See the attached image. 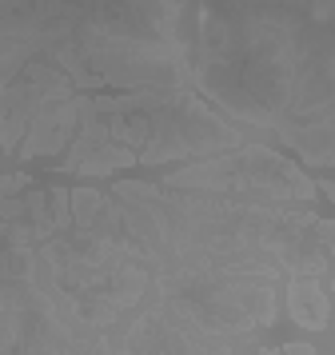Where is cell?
<instances>
[{
	"label": "cell",
	"instance_id": "1",
	"mask_svg": "<svg viewBox=\"0 0 335 355\" xmlns=\"http://www.w3.org/2000/svg\"><path fill=\"white\" fill-rule=\"evenodd\" d=\"M160 188L232 196V200H252V204H311L316 200L311 176L268 144H243L220 156L188 160L164 172Z\"/></svg>",
	"mask_w": 335,
	"mask_h": 355
},
{
	"label": "cell",
	"instance_id": "2",
	"mask_svg": "<svg viewBox=\"0 0 335 355\" xmlns=\"http://www.w3.org/2000/svg\"><path fill=\"white\" fill-rule=\"evenodd\" d=\"M80 128V92L68 100H56V104H44L40 112L28 120V132L24 140L16 144L20 160H36V156H52L60 148L72 144V136Z\"/></svg>",
	"mask_w": 335,
	"mask_h": 355
},
{
	"label": "cell",
	"instance_id": "3",
	"mask_svg": "<svg viewBox=\"0 0 335 355\" xmlns=\"http://www.w3.org/2000/svg\"><path fill=\"white\" fill-rule=\"evenodd\" d=\"M287 315L307 331H323L332 315V284L311 275H287Z\"/></svg>",
	"mask_w": 335,
	"mask_h": 355
},
{
	"label": "cell",
	"instance_id": "4",
	"mask_svg": "<svg viewBox=\"0 0 335 355\" xmlns=\"http://www.w3.org/2000/svg\"><path fill=\"white\" fill-rule=\"evenodd\" d=\"M124 168H136V152L132 148H124V144H100L88 156V160H80L76 164V176H84V180H104V176H112V172H124Z\"/></svg>",
	"mask_w": 335,
	"mask_h": 355
},
{
	"label": "cell",
	"instance_id": "5",
	"mask_svg": "<svg viewBox=\"0 0 335 355\" xmlns=\"http://www.w3.org/2000/svg\"><path fill=\"white\" fill-rule=\"evenodd\" d=\"M48 216H52V232H68L72 227V208H68V188H52L48 192Z\"/></svg>",
	"mask_w": 335,
	"mask_h": 355
},
{
	"label": "cell",
	"instance_id": "6",
	"mask_svg": "<svg viewBox=\"0 0 335 355\" xmlns=\"http://www.w3.org/2000/svg\"><path fill=\"white\" fill-rule=\"evenodd\" d=\"M32 188V180L24 172H0V196H24Z\"/></svg>",
	"mask_w": 335,
	"mask_h": 355
},
{
	"label": "cell",
	"instance_id": "7",
	"mask_svg": "<svg viewBox=\"0 0 335 355\" xmlns=\"http://www.w3.org/2000/svg\"><path fill=\"white\" fill-rule=\"evenodd\" d=\"M0 172H4V168H0Z\"/></svg>",
	"mask_w": 335,
	"mask_h": 355
}]
</instances>
